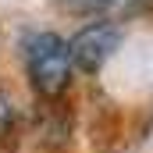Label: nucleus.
Here are the masks:
<instances>
[{
    "mask_svg": "<svg viewBox=\"0 0 153 153\" xmlns=\"http://www.w3.org/2000/svg\"><path fill=\"white\" fill-rule=\"evenodd\" d=\"M11 125H14V107H11L7 93H0V135H7Z\"/></svg>",
    "mask_w": 153,
    "mask_h": 153,
    "instance_id": "3",
    "label": "nucleus"
},
{
    "mask_svg": "<svg viewBox=\"0 0 153 153\" xmlns=\"http://www.w3.org/2000/svg\"><path fill=\"white\" fill-rule=\"evenodd\" d=\"M121 43V29H117L111 18H96L89 25H82L75 36L68 39V53H71V68H82V71H100L111 53Z\"/></svg>",
    "mask_w": 153,
    "mask_h": 153,
    "instance_id": "2",
    "label": "nucleus"
},
{
    "mask_svg": "<svg viewBox=\"0 0 153 153\" xmlns=\"http://www.w3.org/2000/svg\"><path fill=\"white\" fill-rule=\"evenodd\" d=\"M25 68L39 96H61L71 82V53L68 39L57 32H36L25 43Z\"/></svg>",
    "mask_w": 153,
    "mask_h": 153,
    "instance_id": "1",
    "label": "nucleus"
}]
</instances>
